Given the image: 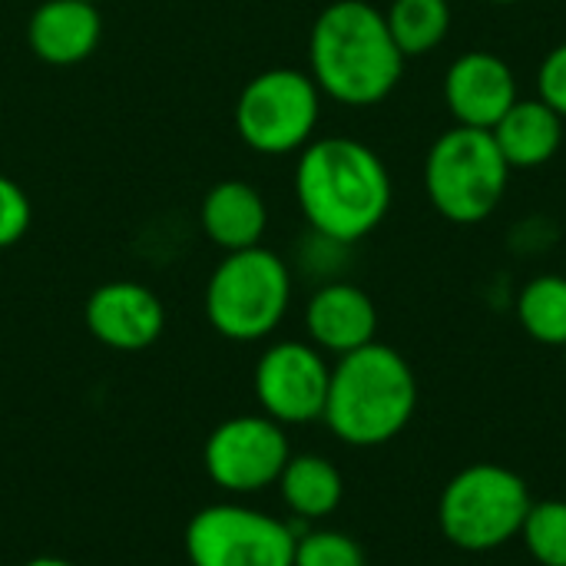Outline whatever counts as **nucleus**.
I'll return each instance as SVG.
<instances>
[{
    "label": "nucleus",
    "mask_w": 566,
    "mask_h": 566,
    "mask_svg": "<svg viewBox=\"0 0 566 566\" xmlns=\"http://www.w3.org/2000/svg\"><path fill=\"white\" fill-rule=\"evenodd\" d=\"M295 199L322 242L355 245L385 222L391 172L371 146L352 136H322L298 153Z\"/></svg>",
    "instance_id": "f257e3e1"
},
{
    "label": "nucleus",
    "mask_w": 566,
    "mask_h": 566,
    "mask_svg": "<svg viewBox=\"0 0 566 566\" xmlns=\"http://www.w3.org/2000/svg\"><path fill=\"white\" fill-rule=\"evenodd\" d=\"M308 73L322 96L342 106H378L405 73L385 10L368 0H332L308 33Z\"/></svg>",
    "instance_id": "f03ea898"
},
{
    "label": "nucleus",
    "mask_w": 566,
    "mask_h": 566,
    "mask_svg": "<svg viewBox=\"0 0 566 566\" xmlns=\"http://www.w3.org/2000/svg\"><path fill=\"white\" fill-rule=\"evenodd\" d=\"M418 411V378L401 352L371 342L332 365L322 421L348 448L395 441Z\"/></svg>",
    "instance_id": "7ed1b4c3"
},
{
    "label": "nucleus",
    "mask_w": 566,
    "mask_h": 566,
    "mask_svg": "<svg viewBox=\"0 0 566 566\" xmlns=\"http://www.w3.org/2000/svg\"><path fill=\"white\" fill-rule=\"evenodd\" d=\"M511 166L488 129L451 126L424 156V192L434 212L454 226H481L507 192Z\"/></svg>",
    "instance_id": "20e7f679"
},
{
    "label": "nucleus",
    "mask_w": 566,
    "mask_h": 566,
    "mask_svg": "<svg viewBox=\"0 0 566 566\" xmlns=\"http://www.w3.org/2000/svg\"><path fill=\"white\" fill-rule=\"evenodd\" d=\"M292 305V272L265 245L226 252L206 285V318L229 342L269 338Z\"/></svg>",
    "instance_id": "39448f33"
},
{
    "label": "nucleus",
    "mask_w": 566,
    "mask_h": 566,
    "mask_svg": "<svg viewBox=\"0 0 566 566\" xmlns=\"http://www.w3.org/2000/svg\"><path fill=\"white\" fill-rule=\"evenodd\" d=\"M524 478L504 464H471L458 471L438 501V527L464 554H491L521 537L531 511Z\"/></svg>",
    "instance_id": "423d86ee"
},
{
    "label": "nucleus",
    "mask_w": 566,
    "mask_h": 566,
    "mask_svg": "<svg viewBox=\"0 0 566 566\" xmlns=\"http://www.w3.org/2000/svg\"><path fill=\"white\" fill-rule=\"evenodd\" d=\"M235 133L262 156L302 153L322 119V90L312 73L295 66H272L255 73L235 99Z\"/></svg>",
    "instance_id": "0eeeda50"
},
{
    "label": "nucleus",
    "mask_w": 566,
    "mask_h": 566,
    "mask_svg": "<svg viewBox=\"0 0 566 566\" xmlns=\"http://www.w3.org/2000/svg\"><path fill=\"white\" fill-rule=\"evenodd\" d=\"M295 531L255 507L209 504L186 524L192 566H292Z\"/></svg>",
    "instance_id": "6e6552de"
},
{
    "label": "nucleus",
    "mask_w": 566,
    "mask_h": 566,
    "mask_svg": "<svg viewBox=\"0 0 566 566\" xmlns=\"http://www.w3.org/2000/svg\"><path fill=\"white\" fill-rule=\"evenodd\" d=\"M292 458L285 428L269 415H239L222 421L202 448V464L212 484L229 494H259L279 484Z\"/></svg>",
    "instance_id": "1a4fd4ad"
},
{
    "label": "nucleus",
    "mask_w": 566,
    "mask_h": 566,
    "mask_svg": "<svg viewBox=\"0 0 566 566\" xmlns=\"http://www.w3.org/2000/svg\"><path fill=\"white\" fill-rule=\"evenodd\" d=\"M328 381L332 365L312 342H275L262 352L252 371V391L262 415L282 428L322 421Z\"/></svg>",
    "instance_id": "9d476101"
},
{
    "label": "nucleus",
    "mask_w": 566,
    "mask_h": 566,
    "mask_svg": "<svg viewBox=\"0 0 566 566\" xmlns=\"http://www.w3.org/2000/svg\"><path fill=\"white\" fill-rule=\"evenodd\" d=\"M517 99L521 93L511 63L491 50H468L444 73V103L458 126L491 133Z\"/></svg>",
    "instance_id": "9b49d317"
},
{
    "label": "nucleus",
    "mask_w": 566,
    "mask_h": 566,
    "mask_svg": "<svg viewBox=\"0 0 566 566\" xmlns=\"http://www.w3.org/2000/svg\"><path fill=\"white\" fill-rule=\"evenodd\" d=\"M90 335L113 352H143L159 342L166 328V308L159 295L139 282H106L86 298Z\"/></svg>",
    "instance_id": "f8f14e48"
},
{
    "label": "nucleus",
    "mask_w": 566,
    "mask_h": 566,
    "mask_svg": "<svg viewBox=\"0 0 566 566\" xmlns=\"http://www.w3.org/2000/svg\"><path fill=\"white\" fill-rule=\"evenodd\" d=\"M305 332L318 352L342 358L375 342L378 308L365 289L352 282H325L305 305Z\"/></svg>",
    "instance_id": "ddd939ff"
},
{
    "label": "nucleus",
    "mask_w": 566,
    "mask_h": 566,
    "mask_svg": "<svg viewBox=\"0 0 566 566\" xmlns=\"http://www.w3.org/2000/svg\"><path fill=\"white\" fill-rule=\"evenodd\" d=\"M103 17L90 0H43L27 20V43L50 66H76L93 56Z\"/></svg>",
    "instance_id": "4468645a"
},
{
    "label": "nucleus",
    "mask_w": 566,
    "mask_h": 566,
    "mask_svg": "<svg viewBox=\"0 0 566 566\" xmlns=\"http://www.w3.org/2000/svg\"><path fill=\"white\" fill-rule=\"evenodd\" d=\"M199 222L212 245L226 252H239V249L262 245L269 226V206L252 182L222 179L202 196Z\"/></svg>",
    "instance_id": "2eb2a0df"
},
{
    "label": "nucleus",
    "mask_w": 566,
    "mask_h": 566,
    "mask_svg": "<svg viewBox=\"0 0 566 566\" xmlns=\"http://www.w3.org/2000/svg\"><path fill=\"white\" fill-rule=\"evenodd\" d=\"M511 169H541L564 146V116L541 96L517 99L491 129Z\"/></svg>",
    "instance_id": "dca6fc26"
},
{
    "label": "nucleus",
    "mask_w": 566,
    "mask_h": 566,
    "mask_svg": "<svg viewBox=\"0 0 566 566\" xmlns=\"http://www.w3.org/2000/svg\"><path fill=\"white\" fill-rule=\"evenodd\" d=\"M279 494L285 507L302 521H322L338 511L345 497L342 471L322 454H292L282 478Z\"/></svg>",
    "instance_id": "f3484780"
},
{
    "label": "nucleus",
    "mask_w": 566,
    "mask_h": 566,
    "mask_svg": "<svg viewBox=\"0 0 566 566\" xmlns=\"http://www.w3.org/2000/svg\"><path fill=\"white\" fill-rule=\"evenodd\" d=\"M388 30L405 53V60L438 50L451 33V3L448 0H391L385 10Z\"/></svg>",
    "instance_id": "a211bd4d"
},
{
    "label": "nucleus",
    "mask_w": 566,
    "mask_h": 566,
    "mask_svg": "<svg viewBox=\"0 0 566 566\" xmlns=\"http://www.w3.org/2000/svg\"><path fill=\"white\" fill-rule=\"evenodd\" d=\"M521 328L547 348H566V275H537L517 295Z\"/></svg>",
    "instance_id": "6ab92c4d"
},
{
    "label": "nucleus",
    "mask_w": 566,
    "mask_h": 566,
    "mask_svg": "<svg viewBox=\"0 0 566 566\" xmlns=\"http://www.w3.org/2000/svg\"><path fill=\"white\" fill-rule=\"evenodd\" d=\"M521 541L541 566H566V501H534Z\"/></svg>",
    "instance_id": "aec40b11"
},
{
    "label": "nucleus",
    "mask_w": 566,
    "mask_h": 566,
    "mask_svg": "<svg viewBox=\"0 0 566 566\" xmlns=\"http://www.w3.org/2000/svg\"><path fill=\"white\" fill-rule=\"evenodd\" d=\"M292 566H365V551L342 531H308L295 541Z\"/></svg>",
    "instance_id": "412c9836"
},
{
    "label": "nucleus",
    "mask_w": 566,
    "mask_h": 566,
    "mask_svg": "<svg viewBox=\"0 0 566 566\" xmlns=\"http://www.w3.org/2000/svg\"><path fill=\"white\" fill-rule=\"evenodd\" d=\"M33 222V206L23 186H17L10 176H0V249L17 245Z\"/></svg>",
    "instance_id": "4be33fe9"
},
{
    "label": "nucleus",
    "mask_w": 566,
    "mask_h": 566,
    "mask_svg": "<svg viewBox=\"0 0 566 566\" xmlns=\"http://www.w3.org/2000/svg\"><path fill=\"white\" fill-rule=\"evenodd\" d=\"M537 96L566 119V40L544 56L537 70Z\"/></svg>",
    "instance_id": "5701e85b"
},
{
    "label": "nucleus",
    "mask_w": 566,
    "mask_h": 566,
    "mask_svg": "<svg viewBox=\"0 0 566 566\" xmlns=\"http://www.w3.org/2000/svg\"><path fill=\"white\" fill-rule=\"evenodd\" d=\"M20 566H73L70 560H60V557H33V560H27V564Z\"/></svg>",
    "instance_id": "b1692460"
},
{
    "label": "nucleus",
    "mask_w": 566,
    "mask_h": 566,
    "mask_svg": "<svg viewBox=\"0 0 566 566\" xmlns=\"http://www.w3.org/2000/svg\"><path fill=\"white\" fill-rule=\"evenodd\" d=\"M488 3H497V7H511V3H521V0H488Z\"/></svg>",
    "instance_id": "393cba45"
},
{
    "label": "nucleus",
    "mask_w": 566,
    "mask_h": 566,
    "mask_svg": "<svg viewBox=\"0 0 566 566\" xmlns=\"http://www.w3.org/2000/svg\"><path fill=\"white\" fill-rule=\"evenodd\" d=\"M90 3H96V0H90Z\"/></svg>",
    "instance_id": "a878e982"
},
{
    "label": "nucleus",
    "mask_w": 566,
    "mask_h": 566,
    "mask_svg": "<svg viewBox=\"0 0 566 566\" xmlns=\"http://www.w3.org/2000/svg\"><path fill=\"white\" fill-rule=\"evenodd\" d=\"M564 352H566V348H564Z\"/></svg>",
    "instance_id": "bb28decb"
}]
</instances>
